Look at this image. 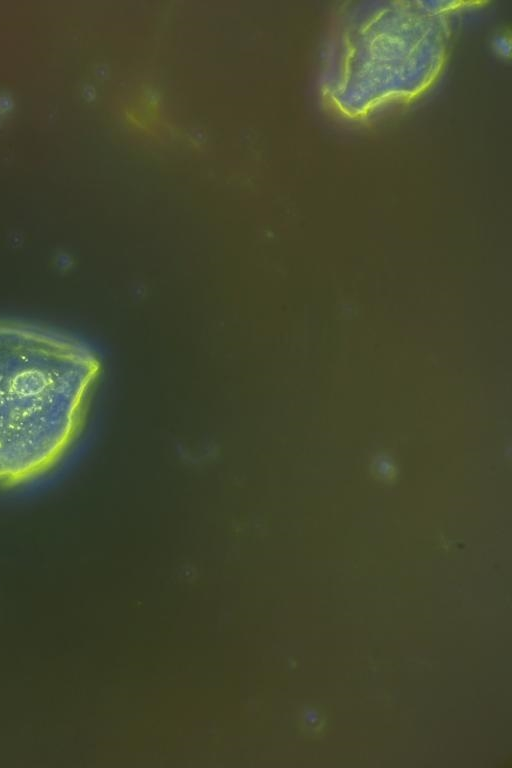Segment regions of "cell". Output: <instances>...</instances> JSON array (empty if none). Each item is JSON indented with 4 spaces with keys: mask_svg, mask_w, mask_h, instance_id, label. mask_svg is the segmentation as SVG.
<instances>
[{
    "mask_svg": "<svg viewBox=\"0 0 512 768\" xmlns=\"http://www.w3.org/2000/svg\"><path fill=\"white\" fill-rule=\"evenodd\" d=\"M94 375L87 361L0 364V487L54 471L75 446Z\"/></svg>",
    "mask_w": 512,
    "mask_h": 768,
    "instance_id": "cell-1",
    "label": "cell"
}]
</instances>
